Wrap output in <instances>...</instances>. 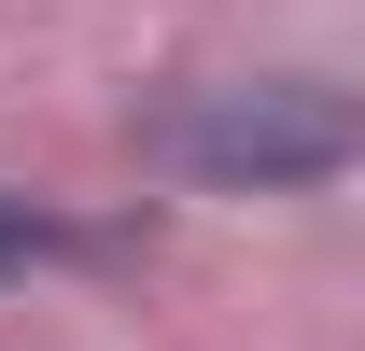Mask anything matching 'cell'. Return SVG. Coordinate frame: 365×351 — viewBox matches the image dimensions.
Segmentation results:
<instances>
[{"instance_id": "cell-2", "label": "cell", "mask_w": 365, "mask_h": 351, "mask_svg": "<svg viewBox=\"0 0 365 351\" xmlns=\"http://www.w3.org/2000/svg\"><path fill=\"white\" fill-rule=\"evenodd\" d=\"M43 253H71V225L29 211V197H0V281H14V267H43Z\"/></svg>"}, {"instance_id": "cell-1", "label": "cell", "mask_w": 365, "mask_h": 351, "mask_svg": "<svg viewBox=\"0 0 365 351\" xmlns=\"http://www.w3.org/2000/svg\"><path fill=\"white\" fill-rule=\"evenodd\" d=\"M182 183H225V197H295V183H337L365 155V113L337 85H211L155 127Z\"/></svg>"}]
</instances>
